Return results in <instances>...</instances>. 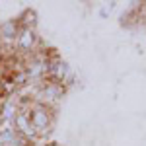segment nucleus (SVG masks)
Returning a JSON list of instances; mask_svg holds the SVG:
<instances>
[{
  "mask_svg": "<svg viewBox=\"0 0 146 146\" xmlns=\"http://www.w3.org/2000/svg\"><path fill=\"white\" fill-rule=\"evenodd\" d=\"M29 117H31L33 129L37 133V138H45L53 133V129H55V109L47 107L43 103L31 101L29 103Z\"/></svg>",
  "mask_w": 146,
  "mask_h": 146,
  "instance_id": "f257e3e1",
  "label": "nucleus"
},
{
  "mask_svg": "<svg viewBox=\"0 0 146 146\" xmlns=\"http://www.w3.org/2000/svg\"><path fill=\"white\" fill-rule=\"evenodd\" d=\"M41 47H43V41H41V35H39L37 29H23V27H20V33H18L16 41H14V51L22 58L39 53Z\"/></svg>",
  "mask_w": 146,
  "mask_h": 146,
  "instance_id": "f03ea898",
  "label": "nucleus"
},
{
  "mask_svg": "<svg viewBox=\"0 0 146 146\" xmlns=\"http://www.w3.org/2000/svg\"><path fill=\"white\" fill-rule=\"evenodd\" d=\"M20 33V23L18 20H4L0 22V37H2V49L10 47L14 49V41Z\"/></svg>",
  "mask_w": 146,
  "mask_h": 146,
  "instance_id": "7ed1b4c3",
  "label": "nucleus"
},
{
  "mask_svg": "<svg viewBox=\"0 0 146 146\" xmlns=\"http://www.w3.org/2000/svg\"><path fill=\"white\" fill-rule=\"evenodd\" d=\"M18 23H20V27L23 29H37V25H39V18H37V12L35 10H23L18 18Z\"/></svg>",
  "mask_w": 146,
  "mask_h": 146,
  "instance_id": "20e7f679",
  "label": "nucleus"
},
{
  "mask_svg": "<svg viewBox=\"0 0 146 146\" xmlns=\"http://www.w3.org/2000/svg\"><path fill=\"white\" fill-rule=\"evenodd\" d=\"M113 8H115V2H101V6H100V16H101V18H107V16L113 12Z\"/></svg>",
  "mask_w": 146,
  "mask_h": 146,
  "instance_id": "39448f33",
  "label": "nucleus"
},
{
  "mask_svg": "<svg viewBox=\"0 0 146 146\" xmlns=\"http://www.w3.org/2000/svg\"><path fill=\"white\" fill-rule=\"evenodd\" d=\"M47 146H60V144H56V142H51V144H47Z\"/></svg>",
  "mask_w": 146,
  "mask_h": 146,
  "instance_id": "423d86ee",
  "label": "nucleus"
}]
</instances>
